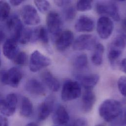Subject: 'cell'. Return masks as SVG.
<instances>
[{"label":"cell","instance_id":"7","mask_svg":"<svg viewBox=\"0 0 126 126\" xmlns=\"http://www.w3.org/2000/svg\"><path fill=\"white\" fill-rule=\"evenodd\" d=\"M18 98L16 94H8L5 99L0 100V112L4 116L13 115L16 109Z\"/></svg>","mask_w":126,"mask_h":126},{"label":"cell","instance_id":"30","mask_svg":"<svg viewBox=\"0 0 126 126\" xmlns=\"http://www.w3.org/2000/svg\"><path fill=\"white\" fill-rule=\"evenodd\" d=\"M64 17L66 21H71L74 19L77 15V9L73 6L67 7L64 10Z\"/></svg>","mask_w":126,"mask_h":126},{"label":"cell","instance_id":"42","mask_svg":"<svg viewBox=\"0 0 126 126\" xmlns=\"http://www.w3.org/2000/svg\"><path fill=\"white\" fill-rule=\"evenodd\" d=\"M104 126V125H101V124H99V125H96V126Z\"/></svg>","mask_w":126,"mask_h":126},{"label":"cell","instance_id":"37","mask_svg":"<svg viewBox=\"0 0 126 126\" xmlns=\"http://www.w3.org/2000/svg\"><path fill=\"white\" fill-rule=\"evenodd\" d=\"M118 65L120 71L124 73H126V59H124L122 60L120 63H118Z\"/></svg>","mask_w":126,"mask_h":126},{"label":"cell","instance_id":"23","mask_svg":"<svg viewBox=\"0 0 126 126\" xmlns=\"http://www.w3.org/2000/svg\"><path fill=\"white\" fill-rule=\"evenodd\" d=\"M94 52L92 56L91 60L93 63L96 66L101 65L103 63V54L105 48L101 43H97L94 48Z\"/></svg>","mask_w":126,"mask_h":126},{"label":"cell","instance_id":"17","mask_svg":"<svg viewBox=\"0 0 126 126\" xmlns=\"http://www.w3.org/2000/svg\"><path fill=\"white\" fill-rule=\"evenodd\" d=\"M80 85H82L84 89H93L97 84L99 80V76L97 74L78 75L76 76Z\"/></svg>","mask_w":126,"mask_h":126},{"label":"cell","instance_id":"3","mask_svg":"<svg viewBox=\"0 0 126 126\" xmlns=\"http://www.w3.org/2000/svg\"><path fill=\"white\" fill-rule=\"evenodd\" d=\"M22 78V71L17 67L11 68L7 71H2L0 73L1 82L13 88L18 87Z\"/></svg>","mask_w":126,"mask_h":126},{"label":"cell","instance_id":"22","mask_svg":"<svg viewBox=\"0 0 126 126\" xmlns=\"http://www.w3.org/2000/svg\"><path fill=\"white\" fill-rule=\"evenodd\" d=\"M33 112V105L31 100L26 97H23L21 101L20 113L23 117H30Z\"/></svg>","mask_w":126,"mask_h":126},{"label":"cell","instance_id":"26","mask_svg":"<svg viewBox=\"0 0 126 126\" xmlns=\"http://www.w3.org/2000/svg\"><path fill=\"white\" fill-rule=\"evenodd\" d=\"M10 6L9 3L4 0H0V21L7 20L10 12Z\"/></svg>","mask_w":126,"mask_h":126},{"label":"cell","instance_id":"41","mask_svg":"<svg viewBox=\"0 0 126 126\" xmlns=\"http://www.w3.org/2000/svg\"><path fill=\"white\" fill-rule=\"evenodd\" d=\"M26 126H38V125L35 123L31 122V123H30L27 124Z\"/></svg>","mask_w":126,"mask_h":126},{"label":"cell","instance_id":"2","mask_svg":"<svg viewBox=\"0 0 126 126\" xmlns=\"http://www.w3.org/2000/svg\"><path fill=\"white\" fill-rule=\"evenodd\" d=\"M81 94V86L78 81L67 80L64 83L62 91V99L63 101L75 100L79 98Z\"/></svg>","mask_w":126,"mask_h":126},{"label":"cell","instance_id":"40","mask_svg":"<svg viewBox=\"0 0 126 126\" xmlns=\"http://www.w3.org/2000/svg\"><path fill=\"white\" fill-rule=\"evenodd\" d=\"M5 38L4 33L1 30H0V44L4 40Z\"/></svg>","mask_w":126,"mask_h":126},{"label":"cell","instance_id":"19","mask_svg":"<svg viewBox=\"0 0 126 126\" xmlns=\"http://www.w3.org/2000/svg\"><path fill=\"white\" fill-rule=\"evenodd\" d=\"M44 84L52 91L57 92L60 88V83L58 79L49 71L43 72L41 75Z\"/></svg>","mask_w":126,"mask_h":126},{"label":"cell","instance_id":"20","mask_svg":"<svg viewBox=\"0 0 126 126\" xmlns=\"http://www.w3.org/2000/svg\"><path fill=\"white\" fill-rule=\"evenodd\" d=\"M53 121L58 125H64L68 123L70 117L66 109L61 105L58 106L53 113Z\"/></svg>","mask_w":126,"mask_h":126},{"label":"cell","instance_id":"25","mask_svg":"<svg viewBox=\"0 0 126 126\" xmlns=\"http://www.w3.org/2000/svg\"><path fill=\"white\" fill-rule=\"evenodd\" d=\"M88 58L86 54H82L77 56L74 62V65L76 69L79 70L85 69L88 65Z\"/></svg>","mask_w":126,"mask_h":126},{"label":"cell","instance_id":"28","mask_svg":"<svg viewBox=\"0 0 126 126\" xmlns=\"http://www.w3.org/2000/svg\"><path fill=\"white\" fill-rule=\"evenodd\" d=\"M122 53V51L114 49H109L108 53V58L111 66L113 67H115L116 65V62L120 58Z\"/></svg>","mask_w":126,"mask_h":126},{"label":"cell","instance_id":"43","mask_svg":"<svg viewBox=\"0 0 126 126\" xmlns=\"http://www.w3.org/2000/svg\"><path fill=\"white\" fill-rule=\"evenodd\" d=\"M0 64H1V60H0Z\"/></svg>","mask_w":126,"mask_h":126},{"label":"cell","instance_id":"11","mask_svg":"<svg viewBox=\"0 0 126 126\" xmlns=\"http://www.w3.org/2000/svg\"><path fill=\"white\" fill-rule=\"evenodd\" d=\"M21 16L24 22L29 26L37 25L40 22V18L37 10L32 5H24L21 10Z\"/></svg>","mask_w":126,"mask_h":126},{"label":"cell","instance_id":"4","mask_svg":"<svg viewBox=\"0 0 126 126\" xmlns=\"http://www.w3.org/2000/svg\"><path fill=\"white\" fill-rule=\"evenodd\" d=\"M46 24L48 31L52 34V39L54 40L63 32L62 19L59 13L51 11L47 16Z\"/></svg>","mask_w":126,"mask_h":126},{"label":"cell","instance_id":"35","mask_svg":"<svg viewBox=\"0 0 126 126\" xmlns=\"http://www.w3.org/2000/svg\"><path fill=\"white\" fill-rule=\"evenodd\" d=\"M68 126H88V124L86 119L79 118L75 120L71 125Z\"/></svg>","mask_w":126,"mask_h":126},{"label":"cell","instance_id":"32","mask_svg":"<svg viewBox=\"0 0 126 126\" xmlns=\"http://www.w3.org/2000/svg\"><path fill=\"white\" fill-rule=\"evenodd\" d=\"M36 7L41 13L47 12L50 8V3L47 0H35L34 1Z\"/></svg>","mask_w":126,"mask_h":126},{"label":"cell","instance_id":"10","mask_svg":"<svg viewBox=\"0 0 126 126\" xmlns=\"http://www.w3.org/2000/svg\"><path fill=\"white\" fill-rule=\"evenodd\" d=\"M113 30V22L109 17L103 16L98 19L97 30L101 38L108 39L112 34Z\"/></svg>","mask_w":126,"mask_h":126},{"label":"cell","instance_id":"5","mask_svg":"<svg viewBox=\"0 0 126 126\" xmlns=\"http://www.w3.org/2000/svg\"><path fill=\"white\" fill-rule=\"evenodd\" d=\"M96 11L99 14L108 15L116 21H119L120 20L118 7L114 2H99L96 5Z\"/></svg>","mask_w":126,"mask_h":126},{"label":"cell","instance_id":"27","mask_svg":"<svg viewBox=\"0 0 126 126\" xmlns=\"http://www.w3.org/2000/svg\"><path fill=\"white\" fill-rule=\"evenodd\" d=\"M32 41V29L30 28H24L20 38L18 41L22 44H26Z\"/></svg>","mask_w":126,"mask_h":126},{"label":"cell","instance_id":"18","mask_svg":"<svg viewBox=\"0 0 126 126\" xmlns=\"http://www.w3.org/2000/svg\"><path fill=\"white\" fill-rule=\"evenodd\" d=\"M96 98L93 89H85L82 97V109L84 112L92 110L96 102Z\"/></svg>","mask_w":126,"mask_h":126},{"label":"cell","instance_id":"33","mask_svg":"<svg viewBox=\"0 0 126 126\" xmlns=\"http://www.w3.org/2000/svg\"><path fill=\"white\" fill-rule=\"evenodd\" d=\"M119 90L122 95L126 97V78L125 76L121 77L117 82Z\"/></svg>","mask_w":126,"mask_h":126},{"label":"cell","instance_id":"16","mask_svg":"<svg viewBox=\"0 0 126 126\" xmlns=\"http://www.w3.org/2000/svg\"><path fill=\"white\" fill-rule=\"evenodd\" d=\"M17 41L12 38L7 39L4 43L2 51L4 56L8 59L13 60L19 53Z\"/></svg>","mask_w":126,"mask_h":126},{"label":"cell","instance_id":"39","mask_svg":"<svg viewBox=\"0 0 126 126\" xmlns=\"http://www.w3.org/2000/svg\"><path fill=\"white\" fill-rule=\"evenodd\" d=\"M23 2V0H10L9 2L10 3L14 6H18L20 4H21Z\"/></svg>","mask_w":126,"mask_h":126},{"label":"cell","instance_id":"21","mask_svg":"<svg viewBox=\"0 0 126 126\" xmlns=\"http://www.w3.org/2000/svg\"><path fill=\"white\" fill-rule=\"evenodd\" d=\"M38 40L46 44L49 42L48 31L43 27H39L32 29V42H34Z\"/></svg>","mask_w":126,"mask_h":126},{"label":"cell","instance_id":"8","mask_svg":"<svg viewBox=\"0 0 126 126\" xmlns=\"http://www.w3.org/2000/svg\"><path fill=\"white\" fill-rule=\"evenodd\" d=\"M6 27L11 36L10 38L18 42L24 28L19 17L13 15L8 17L6 21Z\"/></svg>","mask_w":126,"mask_h":126},{"label":"cell","instance_id":"38","mask_svg":"<svg viewBox=\"0 0 126 126\" xmlns=\"http://www.w3.org/2000/svg\"><path fill=\"white\" fill-rule=\"evenodd\" d=\"M70 1L69 0H56L55 1V3L59 6L62 7L63 6H65L70 3Z\"/></svg>","mask_w":126,"mask_h":126},{"label":"cell","instance_id":"14","mask_svg":"<svg viewBox=\"0 0 126 126\" xmlns=\"http://www.w3.org/2000/svg\"><path fill=\"white\" fill-rule=\"evenodd\" d=\"M95 27V23L91 18L86 16H80L75 25L76 31L80 32H90L93 31Z\"/></svg>","mask_w":126,"mask_h":126},{"label":"cell","instance_id":"6","mask_svg":"<svg viewBox=\"0 0 126 126\" xmlns=\"http://www.w3.org/2000/svg\"><path fill=\"white\" fill-rule=\"evenodd\" d=\"M51 64V60L37 50L34 51L31 56L29 67L32 72H37Z\"/></svg>","mask_w":126,"mask_h":126},{"label":"cell","instance_id":"15","mask_svg":"<svg viewBox=\"0 0 126 126\" xmlns=\"http://www.w3.org/2000/svg\"><path fill=\"white\" fill-rule=\"evenodd\" d=\"M26 90L31 94L35 96H44L46 93V90L43 84L35 79H29L25 85Z\"/></svg>","mask_w":126,"mask_h":126},{"label":"cell","instance_id":"9","mask_svg":"<svg viewBox=\"0 0 126 126\" xmlns=\"http://www.w3.org/2000/svg\"><path fill=\"white\" fill-rule=\"evenodd\" d=\"M97 39L90 34H82L74 42L73 49L75 51L90 50L94 49L97 45Z\"/></svg>","mask_w":126,"mask_h":126},{"label":"cell","instance_id":"34","mask_svg":"<svg viewBox=\"0 0 126 126\" xmlns=\"http://www.w3.org/2000/svg\"><path fill=\"white\" fill-rule=\"evenodd\" d=\"M111 126H126L125 111H124L118 118L111 122Z\"/></svg>","mask_w":126,"mask_h":126},{"label":"cell","instance_id":"13","mask_svg":"<svg viewBox=\"0 0 126 126\" xmlns=\"http://www.w3.org/2000/svg\"><path fill=\"white\" fill-rule=\"evenodd\" d=\"M55 98L49 96L38 107V118L40 121L46 120L51 113L54 107Z\"/></svg>","mask_w":126,"mask_h":126},{"label":"cell","instance_id":"24","mask_svg":"<svg viewBox=\"0 0 126 126\" xmlns=\"http://www.w3.org/2000/svg\"><path fill=\"white\" fill-rule=\"evenodd\" d=\"M126 46V37L124 34L117 35L112 41L109 49L123 51Z\"/></svg>","mask_w":126,"mask_h":126},{"label":"cell","instance_id":"36","mask_svg":"<svg viewBox=\"0 0 126 126\" xmlns=\"http://www.w3.org/2000/svg\"><path fill=\"white\" fill-rule=\"evenodd\" d=\"M0 126H8L7 119L3 115H0Z\"/></svg>","mask_w":126,"mask_h":126},{"label":"cell","instance_id":"29","mask_svg":"<svg viewBox=\"0 0 126 126\" xmlns=\"http://www.w3.org/2000/svg\"><path fill=\"white\" fill-rule=\"evenodd\" d=\"M92 0H79L77 2L76 9L79 11H86L91 9Z\"/></svg>","mask_w":126,"mask_h":126},{"label":"cell","instance_id":"12","mask_svg":"<svg viewBox=\"0 0 126 126\" xmlns=\"http://www.w3.org/2000/svg\"><path fill=\"white\" fill-rule=\"evenodd\" d=\"M74 36L72 32L66 30L62 32L54 40L57 50L63 52L68 49L74 43Z\"/></svg>","mask_w":126,"mask_h":126},{"label":"cell","instance_id":"1","mask_svg":"<svg viewBox=\"0 0 126 126\" xmlns=\"http://www.w3.org/2000/svg\"><path fill=\"white\" fill-rule=\"evenodd\" d=\"M122 104L114 99L105 100L101 105L99 112L100 116L108 122H112L124 112Z\"/></svg>","mask_w":126,"mask_h":126},{"label":"cell","instance_id":"31","mask_svg":"<svg viewBox=\"0 0 126 126\" xmlns=\"http://www.w3.org/2000/svg\"><path fill=\"white\" fill-rule=\"evenodd\" d=\"M27 55L24 52H19L13 59L15 64L19 66H23L26 64L27 62Z\"/></svg>","mask_w":126,"mask_h":126}]
</instances>
